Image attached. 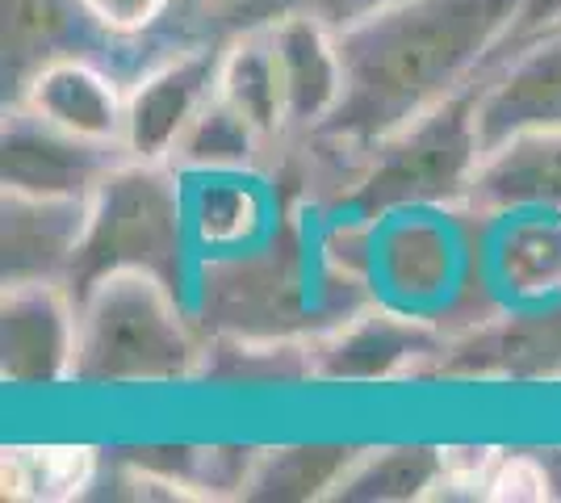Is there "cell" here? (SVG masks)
<instances>
[{"label": "cell", "instance_id": "1", "mask_svg": "<svg viewBox=\"0 0 561 503\" xmlns=\"http://www.w3.org/2000/svg\"><path fill=\"white\" fill-rule=\"evenodd\" d=\"M519 0H381L335 25L344 101L328 130L298 139L348 185L365 151L469 89L507 47Z\"/></svg>", "mask_w": 561, "mask_h": 503}, {"label": "cell", "instance_id": "2", "mask_svg": "<svg viewBox=\"0 0 561 503\" xmlns=\"http://www.w3.org/2000/svg\"><path fill=\"white\" fill-rule=\"evenodd\" d=\"M206 332L188 294L147 273L114 268L76 298V374L71 386L126 390V386L202 382Z\"/></svg>", "mask_w": 561, "mask_h": 503}, {"label": "cell", "instance_id": "3", "mask_svg": "<svg viewBox=\"0 0 561 503\" xmlns=\"http://www.w3.org/2000/svg\"><path fill=\"white\" fill-rule=\"evenodd\" d=\"M306 206L280 215L273 236L256 248L202 256L188 302L206 335L280 340L323 332L319 307V252L306 231Z\"/></svg>", "mask_w": 561, "mask_h": 503}, {"label": "cell", "instance_id": "4", "mask_svg": "<svg viewBox=\"0 0 561 503\" xmlns=\"http://www.w3.org/2000/svg\"><path fill=\"white\" fill-rule=\"evenodd\" d=\"M114 268H147L188 294L197 248L188 236L185 172L172 164L122 160L93 193L89 236L71 264L68 289L80 298Z\"/></svg>", "mask_w": 561, "mask_h": 503}, {"label": "cell", "instance_id": "5", "mask_svg": "<svg viewBox=\"0 0 561 503\" xmlns=\"http://www.w3.org/2000/svg\"><path fill=\"white\" fill-rule=\"evenodd\" d=\"M473 93L478 80L369 147L356 185L340 206L365 218H381L407 206H461L469 176L482 160L473 130Z\"/></svg>", "mask_w": 561, "mask_h": 503}, {"label": "cell", "instance_id": "6", "mask_svg": "<svg viewBox=\"0 0 561 503\" xmlns=\"http://www.w3.org/2000/svg\"><path fill=\"white\" fill-rule=\"evenodd\" d=\"M466 206H407L374 218L377 298L440 319L469 282L482 277V227L473 240L466 236Z\"/></svg>", "mask_w": 561, "mask_h": 503}, {"label": "cell", "instance_id": "7", "mask_svg": "<svg viewBox=\"0 0 561 503\" xmlns=\"http://www.w3.org/2000/svg\"><path fill=\"white\" fill-rule=\"evenodd\" d=\"M445 344V328L432 315L374 298L310 335L314 382L394 386L407 378H432Z\"/></svg>", "mask_w": 561, "mask_h": 503}, {"label": "cell", "instance_id": "8", "mask_svg": "<svg viewBox=\"0 0 561 503\" xmlns=\"http://www.w3.org/2000/svg\"><path fill=\"white\" fill-rule=\"evenodd\" d=\"M218 55L222 43H193L160 55L126 84V122L122 151L126 160L168 164L188 122L218 93Z\"/></svg>", "mask_w": 561, "mask_h": 503}, {"label": "cell", "instance_id": "9", "mask_svg": "<svg viewBox=\"0 0 561 503\" xmlns=\"http://www.w3.org/2000/svg\"><path fill=\"white\" fill-rule=\"evenodd\" d=\"M432 378L561 382V298L537 307H499L478 328L448 335Z\"/></svg>", "mask_w": 561, "mask_h": 503}, {"label": "cell", "instance_id": "10", "mask_svg": "<svg viewBox=\"0 0 561 503\" xmlns=\"http://www.w3.org/2000/svg\"><path fill=\"white\" fill-rule=\"evenodd\" d=\"M126 160L117 144L71 135L22 101H4L0 118V190L50 193V197H93L101 181Z\"/></svg>", "mask_w": 561, "mask_h": 503}, {"label": "cell", "instance_id": "11", "mask_svg": "<svg viewBox=\"0 0 561 503\" xmlns=\"http://www.w3.org/2000/svg\"><path fill=\"white\" fill-rule=\"evenodd\" d=\"M473 130L482 156L519 135L561 130V25L507 47L478 76Z\"/></svg>", "mask_w": 561, "mask_h": 503}, {"label": "cell", "instance_id": "12", "mask_svg": "<svg viewBox=\"0 0 561 503\" xmlns=\"http://www.w3.org/2000/svg\"><path fill=\"white\" fill-rule=\"evenodd\" d=\"M76 374V294L64 282L0 286V382L55 390Z\"/></svg>", "mask_w": 561, "mask_h": 503}, {"label": "cell", "instance_id": "13", "mask_svg": "<svg viewBox=\"0 0 561 503\" xmlns=\"http://www.w3.org/2000/svg\"><path fill=\"white\" fill-rule=\"evenodd\" d=\"M277 47L280 93H285V144L328 130L344 101V55L328 18L310 9H280L268 18Z\"/></svg>", "mask_w": 561, "mask_h": 503}, {"label": "cell", "instance_id": "14", "mask_svg": "<svg viewBox=\"0 0 561 503\" xmlns=\"http://www.w3.org/2000/svg\"><path fill=\"white\" fill-rule=\"evenodd\" d=\"M93 197L0 190V286L64 282L89 236Z\"/></svg>", "mask_w": 561, "mask_h": 503}, {"label": "cell", "instance_id": "15", "mask_svg": "<svg viewBox=\"0 0 561 503\" xmlns=\"http://www.w3.org/2000/svg\"><path fill=\"white\" fill-rule=\"evenodd\" d=\"M482 273L507 307L561 298V215L512 210L482 222Z\"/></svg>", "mask_w": 561, "mask_h": 503}, {"label": "cell", "instance_id": "16", "mask_svg": "<svg viewBox=\"0 0 561 503\" xmlns=\"http://www.w3.org/2000/svg\"><path fill=\"white\" fill-rule=\"evenodd\" d=\"M25 110L43 114L71 135H84L96 144L122 147L126 122V89L110 68H101L93 55H55L22 84L13 96Z\"/></svg>", "mask_w": 561, "mask_h": 503}, {"label": "cell", "instance_id": "17", "mask_svg": "<svg viewBox=\"0 0 561 503\" xmlns=\"http://www.w3.org/2000/svg\"><path fill=\"white\" fill-rule=\"evenodd\" d=\"M188 236L202 256H227L256 248L280 222L277 197L264 172H197L185 176Z\"/></svg>", "mask_w": 561, "mask_h": 503}, {"label": "cell", "instance_id": "18", "mask_svg": "<svg viewBox=\"0 0 561 503\" xmlns=\"http://www.w3.org/2000/svg\"><path fill=\"white\" fill-rule=\"evenodd\" d=\"M461 206L482 218L512 210L561 215V130L519 135L491 147L473 168Z\"/></svg>", "mask_w": 561, "mask_h": 503}, {"label": "cell", "instance_id": "19", "mask_svg": "<svg viewBox=\"0 0 561 503\" xmlns=\"http://www.w3.org/2000/svg\"><path fill=\"white\" fill-rule=\"evenodd\" d=\"M218 96L234 114L252 122L273 147L285 144V93H280L277 47L268 22H243L222 38Z\"/></svg>", "mask_w": 561, "mask_h": 503}, {"label": "cell", "instance_id": "20", "mask_svg": "<svg viewBox=\"0 0 561 503\" xmlns=\"http://www.w3.org/2000/svg\"><path fill=\"white\" fill-rule=\"evenodd\" d=\"M101 449L80 441H34L0 449V495L9 503H71L93 495Z\"/></svg>", "mask_w": 561, "mask_h": 503}, {"label": "cell", "instance_id": "21", "mask_svg": "<svg viewBox=\"0 0 561 503\" xmlns=\"http://www.w3.org/2000/svg\"><path fill=\"white\" fill-rule=\"evenodd\" d=\"M80 25H93L84 18L80 0H4V89H9V101L22 93V84L47 59L89 55L76 47Z\"/></svg>", "mask_w": 561, "mask_h": 503}, {"label": "cell", "instance_id": "22", "mask_svg": "<svg viewBox=\"0 0 561 503\" xmlns=\"http://www.w3.org/2000/svg\"><path fill=\"white\" fill-rule=\"evenodd\" d=\"M440 479V445H369L340 475L335 503H427Z\"/></svg>", "mask_w": 561, "mask_h": 503}, {"label": "cell", "instance_id": "23", "mask_svg": "<svg viewBox=\"0 0 561 503\" xmlns=\"http://www.w3.org/2000/svg\"><path fill=\"white\" fill-rule=\"evenodd\" d=\"M268 147L273 144L252 122L234 114L231 105L214 93L206 101V110L188 122L181 144L172 147L168 164L185 176H197V172H264Z\"/></svg>", "mask_w": 561, "mask_h": 503}, {"label": "cell", "instance_id": "24", "mask_svg": "<svg viewBox=\"0 0 561 503\" xmlns=\"http://www.w3.org/2000/svg\"><path fill=\"white\" fill-rule=\"evenodd\" d=\"M356 457V445H260L243 500L306 503L331 500L340 475Z\"/></svg>", "mask_w": 561, "mask_h": 503}, {"label": "cell", "instance_id": "25", "mask_svg": "<svg viewBox=\"0 0 561 503\" xmlns=\"http://www.w3.org/2000/svg\"><path fill=\"white\" fill-rule=\"evenodd\" d=\"M202 382H227V386L314 382L310 335H280V340H231V335H206Z\"/></svg>", "mask_w": 561, "mask_h": 503}, {"label": "cell", "instance_id": "26", "mask_svg": "<svg viewBox=\"0 0 561 503\" xmlns=\"http://www.w3.org/2000/svg\"><path fill=\"white\" fill-rule=\"evenodd\" d=\"M558 500V475L540 454L503 449L486 479V503H545Z\"/></svg>", "mask_w": 561, "mask_h": 503}, {"label": "cell", "instance_id": "27", "mask_svg": "<svg viewBox=\"0 0 561 503\" xmlns=\"http://www.w3.org/2000/svg\"><path fill=\"white\" fill-rule=\"evenodd\" d=\"M499 445H440V479L432 487L427 503H486V479H491Z\"/></svg>", "mask_w": 561, "mask_h": 503}, {"label": "cell", "instance_id": "28", "mask_svg": "<svg viewBox=\"0 0 561 503\" xmlns=\"http://www.w3.org/2000/svg\"><path fill=\"white\" fill-rule=\"evenodd\" d=\"M80 9L110 43H126V38L151 34L164 22L172 0H80Z\"/></svg>", "mask_w": 561, "mask_h": 503}, {"label": "cell", "instance_id": "29", "mask_svg": "<svg viewBox=\"0 0 561 503\" xmlns=\"http://www.w3.org/2000/svg\"><path fill=\"white\" fill-rule=\"evenodd\" d=\"M374 4H381V0H264L256 22H268L280 9H310V13L328 18L331 25H344V22H352V18H360L365 9H374Z\"/></svg>", "mask_w": 561, "mask_h": 503}, {"label": "cell", "instance_id": "30", "mask_svg": "<svg viewBox=\"0 0 561 503\" xmlns=\"http://www.w3.org/2000/svg\"><path fill=\"white\" fill-rule=\"evenodd\" d=\"M553 25H561V0H519V18H515V30H512V38H507V47H519V43L537 38V34L553 30ZM503 50H499V55H503Z\"/></svg>", "mask_w": 561, "mask_h": 503}]
</instances>
